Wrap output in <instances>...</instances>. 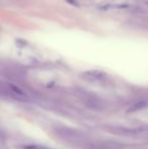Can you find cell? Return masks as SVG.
Masks as SVG:
<instances>
[{"mask_svg":"<svg viewBox=\"0 0 148 149\" xmlns=\"http://www.w3.org/2000/svg\"><path fill=\"white\" fill-rule=\"evenodd\" d=\"M145 107H146V102H145V100H143V102H136L134 106H132L129 109L128 113L137 112V111H140V110H142V109H144Z\"/></svg>","mask_w":148,"mask_h":149,"instance_id":"277c9868","label":"cell"},{"mask_svg":"<svg viewBox=\"0 0 148 149\" xmlns=\"http://www.w3.org/2000/svg\"><path fill=\"white\" fill-rule=\"evenodd\" d=\"M58 136L62 139L66 140L68 142H73V143H79V142L84 141V135L77 130L71 129L68 127H61L56 130Z\"/></svg>","mask_w":148,"mask_h":149,"instance_id":"6da1fadb","label":"cell"},{"mask_svg":"<svg viewBox=\"0 0 148 149\" xmlns=\"http://www.w3.org/2000/svg\"><path fill=\"white\" fill-rule=\"evenodd\" d=\"M24 149H50L46 146L43 145H38V144H28V145H24L22 146Z\"/></svg>","mask_w":148,"mask_h":149,"instance_id":"8992f818","label":"cell"},{"mask_svg":"<svg viewBox=\"0 0 148 149\" xmlns=\"http://www.w3.org/2000/svg\"><path fill=\"white\" fill-rule=\"evenodd\" d=\"M115 132L120 135L129 136V137H145L147 135V128H116Z\"/></svg>","mask_w":148,"mask_h":149,"instance_id":"7a4b0ae2","label":"cell"},{"mask_svg":"<svg viewBox=\"0 0 148 149\" xmlns=\"http://www.w3.org/2000/svg\"><path fill=\"white\" fill-rule=\"evenodd\" d=\"M83 77L87 80L90 81H97V80H103L106 78V73L101 72V71H87V72L83 73Z\"/></svg>","mask_w":148,"mask_h":149,"instance_id":"3957f363","label":"cell"},{"mask_svg":"<svg viewBox=\"0 0 148 149\" xmlns=\"http://www.w3.org/2000/svg\"><path fill=\"white\" fill-rule=\"evenodd\" d=\"M8 87H9V89L12 91V93L17 95L18 97H24V96H26V93H24L19 87L15 86V85H13V84H8Z\"/></svg>","mask_w":148,"mask_h":149,"instance_id":"5b68a950","label":"cell"}]
</instances>
